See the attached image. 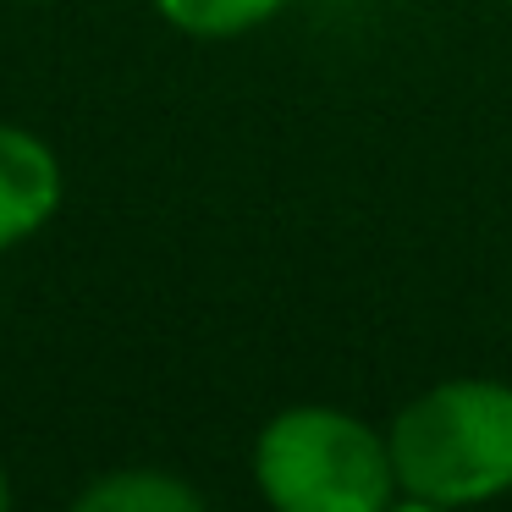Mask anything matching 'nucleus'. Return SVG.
<instances>
[{
    "label": "nucleus",
    "mask_w": 512,
    "mask_h": 512,
    "mask_svg": "<svg viewBox=\"0 0 512 512\" xmlns=\"http://www.w3.org/2000/svg\"><path fill=\"white\" fill-rule=\"evenodd\" d=\"M408 507H479L512 490V380H435L386 424Z\"/></svg>",
    "instance_id": "nucleus-1"
},
{
    "label": "nucleus",
    "mask_w": 512,
    "mask_h": 512,
    "mask_svg": "<svg viewBox=\"0 0 512 512\" xmlns=\"http://www.w3.org/2000/svg\"><path fill=\"white\" fill-rule=\"evenodd\" d=\"M254 485L276 512H386L402 501L386 430L331 402H298L265 419Z\"/></svg>",
    "instance_id": "nucleus-2"
},
{
    "label": "nucleus",
    "mask_w": 512,
    "mask_h": 512,
    "mask_svg": "<svg viewBox=\"0 0 512 512\" xmlns=\"http://www.w3.org/2000/svg\"><path fill=\"white\" fill-rule=\"evenodd\" d=\"M61 193L67 177L56 149L28 127L0 122V254L45 232L61 210Z\"/></svg>",
    "instance_id": "nucleus-3"
},
{
    "label": "nucleus",
    "mask_w": 512,
    "mask_h": 512,
    "mask_svg": "<svg viewBox=\"0 0 512 512\" xmlns=\"http://www.w3.org/2000/svg\"><path fill=\"white\" fill-rule=\"evenodd\" d=\"M78 512H199L204 496L166 468H111L72 496Z\"/></svg>",
    "instance_id": "nucleus-4"
},
{
    "label": "nucleus",
    "mask_w": 512,
    "mask_h": 512,
    "mask_svg": "<svg viewBox=\"0 0 512 512\" xmlns=\"http://www.w3.org/2000/svg\"><path fill=\"white\" fill-rule=\"evenodd\" d=\"M287 6L292 0H155V12L188 39H243Z\"/></svg>",
    "instance_id": "nucleus-5"
},
{
    "label": "nucleus",
    "mask_w": 512,
    "mask_h": 512,
    "mask_svg": "<svg viewBox=\"0 0 512 512\" xmlns=\"http://www.w3.org/2000/svg\"><path fill=\"white\" fill-rule=\"evenodd\" d=\"M12 507V479H6V468H0V512Z\"/></svg>",
    "instance_id": "nucleus-6"
},
{
    "label": "nucleus",
    "mask_w": 512,
    "mask_h": 512,
    "mask_svg": "<svg viewBox=\"0 0 512 512\" xmlns=\"http://www.w3.org/2000/svg\"><path fill=\"white\" fill-rule=\"evenodd\" d=\"M17 6H39V0H17Z\"/></svg>",
    "instance_id": "nucleus-7"
},
{
    "label": "nucleus",
    "mask_w": 512,
    "mask_h": 512,
    "mask_svg": "<svg viewBox=\"0 0 512 512\" xmlns=\"http://www.w3.org/2000/svg\"><path fill=\"white\" fill-rule=\"evenodd\" d=\"M507 6H512V0H507Z\"/></svg>",
    "instance_id": "nucleus-8"
}]
</instances>
